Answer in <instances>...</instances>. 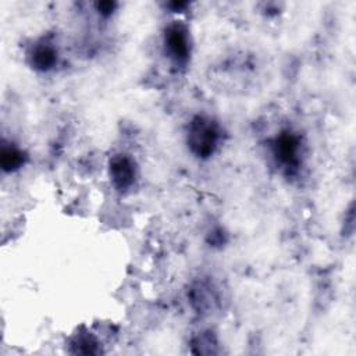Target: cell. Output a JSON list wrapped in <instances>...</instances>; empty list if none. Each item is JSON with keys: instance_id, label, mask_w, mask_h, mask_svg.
Instances as JSON below:
<instances>
[{"instance_id": "obj_1", "label": "cell", "mask_w": 356, "mask_h": 356, "mask_svg": "<svg viewBox=\"0 0 356 356\" xmlns=\"http://www.w3.org/2000/svg\"><path fill=\"white\" fill-rule=\"evenodd\" d=\"M220 129L218 125L207 117H195L186 132V143L192 154L200 159H207L218 147L220 143Z\"/></svg>"}, {"instance_id": "obj_2", "label": "cell", "mask_w": 356, "mask_h": 356, "mask_svg": "<svg viewBox=\"0 0 356 356\" xmlns=\"http://www.w3.org/2000/svg\"><path fill=\"white\" fill-rule=\"evenodd\" d=\"M164 53L178 67H184L191 57V38L185 25L174 22L164 31Z\"/></svg>"}, {"instance_id": "obj_3", "label": "cell", "mask_w": 356, "mask_h": 356, "mask_svg": "<svg viewBox=\"0 0 356 356\" xmlns=\"http://www.w3.org/2000/svg\"><path fill=\"white\" fill-rule=\"evenodd\" d=\"M108 175L115 189L128 191L129 188L134 186L138 177L136 164L129 156H125V154L114 156L110 160Z\"/></svg>"}, {"instance_id": "obj_4", "label": "cell", "mask_w": 356, "mask_h": 356, "mask_svg": "<svg viewBox=\"0 0 356 356\" xmlns=\"http://www.w3.org/2000/svg\"><path fill=\"white\" fill-rule=\"evenodd\" d=\"M274 156L285 168H296L300 164V139L292 132L281 134L274 143Z\"/></svg>"}, {"instance_id": "obj_5", "label": "cell", "mask_w": 356, "mask_h": 356, "mask_svg": "<svg viewBox=\"0 0 356 356\" xmlns=\"http://www.w3.org/2000/svg\"><path fill=\"white\" fill-rule=\"evenodd\" d=\"M58 53L54 43L49 40H39L35 43L29 53L31 65L38 71H49L57 64Z\"/></svg>"}, {"instance_id": "obj_6", "label": "cell", "mask_w": 356, "mask_h": 356, "mask_svg": "<svg viewBox=\"0 0 356 356\" xmlns=\"http://www.w3.org/2000/svg\"><path fill=\"white\" fill-rule=\"evenodd\" d=\"M25 161V154L22 153L21 149H18L14 145H3L1 146V153H0V163L1 168L7 172H13L22 167Z\"/></svg>"}, {"instance_id": "obj_7", "label": "cell", "mask_w": 356, "mask_h": 356, "mask_svg": "<svg viewBox=\"0 0 356 356\" xmlns=\"http://www.w3.org/2000/svg\"><path fill=\"white\" fill-rule=\"evenodd\" d=\"M72 346L75 348V353L93 355L100 352L97 339L90 334H78L72 341Z\"/></svg>"}]
</instances>
